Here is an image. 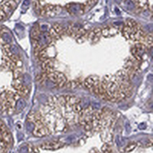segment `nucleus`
<instances>
[{
  "label": "nucleus",
  "instance_id": "f257e3e1",
  "mask_svg": "<svg viewBox=\"0 0 153 153\" xmlns=\"http://www.w3.org/2000/svg\"><path fill=\"white\" fill-rule=\"evenodd\" d=\"M61 12V7L59 6H54L51 4H47L42 6V11L40 12L41 16L53 17L58 15Z\"/></svg>",
  "mask_w": 153,
  "mask_h": 153
},
{
  "label": "nucleus",
  "instance_id": "f03ea898",
  "mask_svg": "<svg viewBox=\"0 0 153 153\" xmlns=\"http://www.w3.org/2000/svg\"><path fill=\"white\" fill-rule=\"evenodd\" d=\"M64 146V143L60 141H49L42 143L40 145V148L44 150H57Z\"/></svg>",
  "mask_w": 153,
  "mask_h": 153
},
{
  "label": "nucleus",
  "instance_id": "7ed1b4c3",
  "mask_svg": "<svg viewBox=\"0 0 153 153\" xmlns=\"http://www.w3.org/2000/svg\"><path fill=\"white\" fill-rule=\"evenodd\" d=\"M100 81V79L99 78V76H96V75H92V76H89L87 78H86L84 81L83 82V85L84 86V87L87 88V90H91L94 86L99 84Z\"/></svg>",
  "mask_w": 153,
  "mask_h": 153
},
{
  "label": "nucleus",
  "instance_id": "20e7f679",
  "mask_svg": "<svg viewBox=\"0 0 153 153\" xmlns=\"http://www.w3.org/2000/svg\"><path fill=\"white\" fill-rule=\"evenodd\" d=\"M118 33V29L116 27L113 26H105L101 28V35L104 38H110L113 37Z\"/></svg>",
  "mask_w": 153,
  "mask_h": 153
},
{
  "label": "nucleus",
  "instance_id": "39448f33",
  "mask_svg": "<svg viewBox=\"0 0 153 153\" xmlns=\"http://www.w3.org/2000/svg\"><path fill=\"white\" fill-rule=\"evenodd\" d=\"M15 6H16V3L13 0H3L0 4V8L6 14H8L11 10L15 9Z\"/></svg>",
  "mask_w": 153,
  "mask_h": 153
},
{
  "label": "nucleus",
  "instance_id": "423d86ee",
  "mask_svg": "<svg viewBox=\"0 0 153 153\" xmlns=\"http://www.w3.org/2000/svg\"><path fill=\"white\" fill-rule=\"evenodd\" d=\"M67 81H68V80H67V77H66L65 75L63 73L59 72V71H57V78L56 81L55 82V84L57 87H64V86H65Z\"/></svg>",
  "mask_w": 153,
  "mask_h": 153
},
{
  "label": "nucleus",
  "instance_id": "0eeeda50",
  "mask_svg": "<svg viewBox=\"0 0 153 153\" xmlns=\"http://www.w3.org/2000/svg\"><path fill=\"white\" fill-rule=\"evenodd\" d=\"M42 69L44 70V72H45L46 74L50 72H52L54 71V62L52 60L47 58L46 60L42 61Z\"/></svg>",
  "mask_w": 153,
  "mask_h": 153
},
{
  "label": "nucleus",
  "instance_id": "6e6552de",
  "mask_svg": "<svg viewBox=\"0 0 153 153\" xmlns=\"http://www.w3.org/2000/svg\"><path fill=\"white\" fill-rule=\"evenodd\" d=\"M64 97L66 101V103L69 104L71 106H73L74 104L80 103V101H81V100L79 97L71 96V95H64Z\"/></svg>",
  "mask_w": 153,
  "mask_h": 153
},
{
  "label": "nucleus",
  "instance_id": "1a4fd4ad",
  "mask_svg": "<svg viewBox=\"0 0 153 153\" xmlns=\"http://www.w3.org/2000/svg\"><path fill=\"white\" fill-rule=\"evenodd\" d=\"M142 44H144L146 47L148 48H151L153 45V37L151 33H149V34H146L145 37L142 39Z\"/></svg>",
  "mask_w": 153,
  "mask_h": 153
},
{
  "label": "nucleus",
  "instance_id": "9d476101",
  "mask_svg": "<svg viewBox=\"0 0 153 153\" xmlns=\"http://www.w3.org/2000/svg\"><path fill=\"white\" fill-rule=\"evenodd\" d=\"M29 92L30 91L28 87L24 85H22V87L20 89L15 90V93H18L20 96V97H23V98H27L28 97V95H29Z\"/></svg>",
  "mask_w": 153,
  "mask_h": 153
},
{
  "label": "nucleus",
  "instance_id": "9b49d317",
  "mask_svg": "<svg viewBox=\"0 0 153 153\" xmlns=\"http://www.w3.org/2000/svg\"><path fill=\"white\" fill-rule=\"evenodd\" d=\"M39 36H40V28H39V26H35L31 29V38H32V40L34 42H38Z\"/></svg>",
  "mask_w": 153,
  "mask_h": 153
},
{
  "label": "nucleus",
  "instance_id": "f8f14e48",
  "mask_svg": "<svg viewBox=\"0 0 153 153\" xmlns=\"http://www.w3.org/2000/svg\"><path fill=\"white\" fill-rule=\"evenodd\" d=\"M80 85V82L77 80H70V81H67L64 87L68 88V89H74V88L78 87Z\"/></svg>",
  "mask_w": 153,
  "mask_h": 153
},
{
  "label": "nucleus",
  "instance_id": "ddd939ff",
  "mask_svg": "<svg viewBox=\"0 0 153 153\" xmlns=\"http://www.w3.org/2000/svg\"><path fill=\"white\" fill-rule=\"evenodd\" d=\"M93 31H94V36H93L91 42L93 44H95V43H97V42H99V40H100L101 36H102V35H101V28H95V29L93 30Z\"/></svg>",
  "mask_w": 153,
  "mask_h": 153
},
{
  "label": "nucleus",
  "instance_id": "4468645a",
  "mask_svg": "<svg viewBox=\"0 0 153 153\" xmlns=\"http://www.w3.org/2000/svg\"><path fill=\"white\" fill-rule=\"evenodd\" d=\"M51 28H53V29L55 30V31H56L59 35H60V37L61 36V35H64V28L62 25H60V24L59 23H55L54 24L53 26H52Z\"/></svg>",
  "mask_w": 153,
  "mask_h": 153
},
{
  "label": "nucleus",
  "instance_id": "2eb2a0df",
  "mask_svg": "<svg viewBox=\"0 0 153 153\" xmlns=\"http://www.w3.org/2000/svg\"><path fill=\"white\" fill-rule=\"evenodd\" d=\"M131 53L132 55H133V57L136 59V60H138V61H141V60H142V53L137 49L135 46L131 49Z\"/></svg>",
  "mask_w": 153,
  "mask_h": 153
},
{
  "label": "nucleus",
  "instance_id": "dca6fc26",
  "mask_svg": "<svg viewBox=\"0 0 153 153\" xmlns=\"http://www.w3.org/2000/svg\"><path fill=\"white\" fill-rule=\"evenodd\" d=\"M22 85H23V84H22V77L14 79L12 81V87L15 89V90L20 89L22 87Z\"/></svg>",
  "mask_w": 153,
  "mask_h": 153
},
{
  "label": "nucleus",
  "instance_id": "f3484780",
  "mask_svg": "<svg viewBox=\"0 0 153 153\" xmlns=\"http://www.w3.org/2000/svg\"><path fill=\"white\" fill-rule=\"evenodd\" d=\"M13 72V76H14V79L19 78V77H22V68H15V69L12 71Z\"/></svg>",
  "mask_w": 153,
  "mask_h": 153
},
{
  "label": "nucleus",
  "instance_id": "a211bd4d",
  "mask_svg": "<svg viewBox=\"0 0 153 153\" xmlns=\"http://www.w3.org/2000/svg\"><path fill=\"white\" fill-rule=\"evenodd\" d=\"M39 58V60H41V61H43V60H46V59L47 58V53H46V47L45 48H43V49L42 50V51L38 53V56H37Z\"/></svg>",
  "mask_w": 153,
  "mask_h": 153
},
{
  "label": "nucleus",
  "instance_id": "6ab92c4d",
  "mask_svg": "<svg viewBox=\"0 0 153 153\" xmlns=\"http://www.w3.org/2000/svg\"><path fill=\"white\" fill-rule=\"evenodd\" d=\"M136 146H137L136 142H130V144H128L127 146L125 147L124 152H130L133 151V149H135Z\"/></svg>",
  "mask_w": 153,
  "mask_h": 153
},
{
  "label": "nucleus",
  "instance_id": "aec40b11",
  "mask_svg": "<svg viewBox=\"0 0 153 153\" xmlns=\"http://www.w3.org/2000/svg\"><path fill=\"white\" fill-rule=\"evenodd\" d=\"M72 109H73V111L75 113H76V114H78L80 112L82 111V106H80V103L78 104H74V105H73L72 106Z\"/></svg>",
  "mask_w": 153,
  "mask_h": 153
},
{
  "label": "nucleus",
  "instance_id": "412c9836",
  "mask_svg": "<svg viewBox=\"0 0 153 153\" xmlns=\"http://www.w3.org/2000/svg\"><path fill=\"white\" fill-rule=\"evenodd\" d=\"M103 153H111V147L108 143H105L102 147Z\"/></svg>",
  "mask_w": 153,
  "mask_h": 153
},
{
  "label": "nucleus",
  "instance_id": "4be33fe9",
  "mask_svg": "<svg viewBox=\"0 0 153 153\" xmlns=\"http://www.w3.org/2000/svg\"><path fill=\"white\" fill-rule=\"evenodd\" d=\"M152 146V139H149V142L146 143V147H151Z\"/></svg>",
  "mask_w": 153,
  "mask_h": 153
},
{
  "label": "nucleus",
  "instance_id": "5701e85b",
  "mask_svg": "<svg viewBox=\"0 0 153 153\" xmlns=\"http://www.w3.org/2000/svg\"><path fill=\"white\" fill-rule=\"evenodd\" d=\"M13 1H14L15 3H18V2H19V1H20V0H13Z\"/></svg>",
  "mask_w": 153,
  "mask_h": 153
}]
</instances>
